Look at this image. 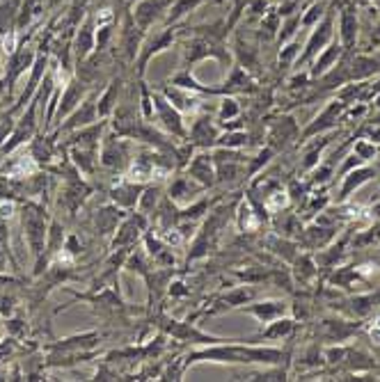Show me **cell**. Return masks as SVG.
<instances>
[{
	"mask_svg": "<svg viewBox=\"0 0 380 382\" xmlns=\"http://www.w3.org/2000/svg\"><path fill=\"white\" fill-rule=\"evenodd\" d=\"M321 14H323V5H314L312 10H309V14L305 16V19H302V23H305V25H312L316 19H321Z\"/></svg>",
	"mask_w": 380,
	"mask_h": 382,
	"instance_id": "cell-37",
	"label": "cell"
},
{
	"mask_svg": "<svg viewBox=\"0 0 380 382\" xmlns=\"http://www.w3.org/2000/svg\"><path fill=\"white\" fill-rule=\"evenodd\" d=\"M69 156H72L76 170H81L83 175L90 177L94 168H97L99 149L97 146H69Z\"/></svg>",
	"mask_w": 380,
	"mask_h": 382,
	"instance_id": "cell-12",
	"label": "cell"
},
{
	"mask_svg": "<svg viewBox=\"0 0 380 382\" xmlns=\"http://www.w3.org/2000/svg\"><path fill=\"white\" fill-rule=\"evenodd\" d=\"M374 215H378V218H380V204L374 206Z\"/></svg>",
	"mask_w": 380,
	"mask_h": 382,
	"instance_id": "cell-40",
	"label": "cell"
},
{
	"mask_svg": "<svg viewBox=\"0 0 380 382\" xmlns=\"http://www.w3.org/2000/svg\"><path fill=\"white\" fill-rule=\"evenodd\" d=\"M161 195H163L161 186H147L142 190L140 199H137V211L144 213V215H151L158 208V204H161Z\"/></svg>",
	"mask_w": 380,
	"mask_h": 382,
	"instance_id": "cell-19",
	"label": "cell"
},
{
	"mask_svg": "<svg viewBox=\"0 0 380 382\" xmlns=\"http://www.w3.org/2000/svg\"><path fill=\"white\" fill-rule=\"evenodd\" d=\"M240 311L252 314L259 323H271V320L284 316V311H287V302L284 300H264V302H257V305H243Z\"/></svg>",
	"mask_w": 380,
	"mask_h": 382,
	"instance_id": "cell-8",
	"label": "cell"
},
{
	"mask_svg": "<svg viewBox=\"0 0 380 382\" xmlns=\"http://www.w3.org/2000/svg\"><path fill=\"white\" fill-rule=\"evenodd\" d=\"M240 112V106L234 99H224L218 108V121H229V119H236Z\"/></svg>",
	"mask_w": 380,
	"mask_h": 382,
	"instance_id": "cell-31",
	"label": "cell"
},
{
	"mask_svg": "<svg viewBox=\"0 0 380 382\" xmlns=\"http://www.w3.org/2000/svg\"><path fill=\"white\" fill-rule=\"evenodd\" d=\"M55 137H48V135H37L30 144V158L39 165H48L50 161L55 158V144H53Z\"/></svg>",
	"mask_w": 380,
	"mask_h": 382,
	"instance_id": "cell-15",
	"label": "cell"
},
{
	"mask_svg": "<svg viewBox=\"0 0 380 382\" xmlns=\"http://www.w3.org/2000/svg\"><path fill=\"white\" fill-rule=\"evenodd\" d=\"M101 163L106 165L110 170H124L131 165V154H128V142L124 140L122 135L115 137H106V142H103V149H101Z\"/></svg>",
	"mask_w": 380,
	"mask_h": 382,
	"instance_id": "cell-4",
	"label": "cell"
},
{
	"mask_svg": "<svg viewBox=\"0 0 380 382\" xmlns=\"http://www.w3.org/2000/svg\"><path fill=\"white\" fill-rule=\"evenodd\" d=\"M380 295H355V298L351 300V314L353 316H367L374 311L376 307V300Z\"/></svg>",
	"mask_w": 380,
	"mask_h": 382,
	"instance_id": "cell-27",
	"label": "cell"
},
{
	"mask_svg": "<svg viewBox=\"0 0 380 382\" xmlns=\"http://www.w3.org/2000/svg\"><path fill=\"white\" fill-rule=\"evenodd\" d=\"M163 97H165L172 106H175L179 112H195V108H197V99H193L190 94H186L184 92V88H165L163 90Z\"/></svg>",
	"mask_w": 380,
	"mask_h": 382,
	"instance_id": "cell-18",
	"label": "cell"
},
{
	"mask_svg": "<svg viewBox=\"0 0 380 382\" xmlns=\"http://www.w3.org/2000/svg\"><path fill=\"white\" fill-rule=\"evenodd\" d=\"M126 218L124 211H122V206H106V208H101L99 215H97V229L103 233V236H110V233H115L117 231V224L122 222Z\"/></svg>",
	"mask_w": 380,
	"mask_h": 382,
	"instance_id": "cell-14",
	"label": "cell"
},
{
	"mask_svg": "<svg viewBox=\"0 0 380 382\" xmlns=\"http://www.w3.org/2000/svg\"><path fill=\"white\" fill-rule=\"evenodd\" d=\"M376 175V170L374 168H355V170H351L346 172L341 179H344V184H341V190H339V202H344V199H348V195L353 193V190H358L362 184H367V181Z\"/></svg>",
	"mask_w": 380,
	"mask_h": 382,
	"instance_id": "cell-13",
	"label": "cell"
},
{
	"mask_svg": "<svg viewBox=\"0 0 380 382\" xmlns=\"http://www.w3.org/2000/svg\"><path fill=\"white\" fill-rule=\"evenodd\" d=\"M83 94H85L83 83L81 85L79 83H69V88H67L65 97H62V103H60V108H57V121H60V124H62V117H67L69 112L81 106Z\"/></svg>",
	"mask_w": 380,
	"mask_h": 382,
	"instance_id": "cell-16",
	"label": "cell"
},
{
	"mask_svg": "<svg viewBox=\"0 0 380 382\" xmlns=\"http://www.w3.org/2000/svg\"><path fill=\"white\" fill-rule=\"evenodd\" d=\"M344 108H346V103L344 101H332L330 106H327L321 115L314 119V124L307 126L305 137H312L316 133H323V131H327V128H332L337 124V119H339V115L344 112Z\"/></svg>",
	"mask_w": 380,
	"mask_h": 382,
	"instance_id": "cell-10",
	"label": "cell"
},
{
	"mask_svg": "<svg viewBox=\"0 0 380 382\" xmlns=\"http://www.w3.org/2000/svg\"><path fill=\"white\" fill-rule=\"evenodd\" d=\"M376 39H380V28L376 30Z\"/></svg>",
	"mask_w": 380,
	"mask_h": 382,
	"instance_id": "cell-41",
	"label": "cell"
},
{
	"mask_svg": "<svg viewBox=\"0 0 380 382\" xmlns=\"http://www.w3.org/2000/svg\"><path fill=\"white\" fill-rule=\"evenodd\" d=\"M218 121H213L211 117H197L190 126V144L193 146H202V149H209V146H215V140H218Z\"/></svg>",
	"mask_w": 380,
	"mask_h": 382,
	"instance_id": "cell-7",
	"label": "cell"
},
{
	"mask_svg": "<svg viewBox=\"0 0 380 382\" xmlns=\"http://www.w3.org/2000/svg\"><path fill=\"white\" fill-rule=\"evenodd\" d=\"M325 355H327V362L334 364V362H341L344 357H346V350H344V348H330Z\"/></svg>",
	"mask_w": 380,
	"mask_h": 382,
	"instance_id": "cell-38",
	"label": "cell"
},
{
	"mask_svg": "<svg viewBox=\"0 0 380 382\" xmlns=\"http://www.w3.org/2000/svg\"><path fill=\"white\" fill-rule=\"evenodd\" d=\"M353 154L360 156L362 161L376 158V144H374V140H358V142H355V149H353Z\"/></svg>",
	"mask_w": 380,
	"mask_h": 382,
	"instance_id": "cell-33",
	"label": "cell"
},
{
	"mask_svg": "<svg viewBox=\"0 0 380 382\" xmlns=\"http://www.w3.org/2000/svg\"><path fill=\"white\" fill-rule=\"evenodd\" d=\"M323 325H325L327 341H344V339L353 334V329H358V325L353 327L348 323H344V320H325Z\"/></svg>",
	"mask_w": 380,
	"mask_h": 382,
	"instance_id": "cell-23",
	"label": "cell"
},
{
	"mask_svg": "<svg viewBox=\"0 0 380 382\" xmlns=\"http://www.w3.org/2000/svg\"><path fill=\"white\" fill-rule=\"evenodd\" d=\"M378 71V62L371 57H355V62H353V69H351V78H369Z\"/></svg>",
	"mask_w": 380,
	"mask_h": 382,
	"instance_id": "cell-29",
	"label": "cell"
},
{
	"mask_svg": "<svg viewBox=\"0 0 380 382\" xmlns=\"http://www.w3.org/2000/svg\"><path fill=\"white\" fill-rule=\"evenodd\" d=\"M271 247H275L273 252H275V254H280V257H284V259H289V261H291V259H296V252H293V245H291V243L289 240H273L271 243Z\"/></svg>",
	"mask_w": 380,
	"mask_h": 382,
	"instance_id": "cell-34",
	"label": "cell"
},
{
	"mask_svg": "<svg viewBox=\"0 0 380 382\" xmlns=\"http://www.w3.org/2000/svg\"><path fill=\"white\" fill-rule=\"evenodd\" d=\"M316 268H314V264H312V259L309 257H300L298 261H296V277L300 282H309L312 277H316Z\"/></svg>",
	"mask_w": 380,
	"mask_h": 382,
	"instance_id": "cell-30",
	"label": "cell"
},
{
	"mask_svg": "<svg viewBox=\"0 0 380 382\" xmlns=\"http://www.w3.org/2000/svg\"><path fill=\"white\" fill-rule=\"evenodd\" d=\"M282 360L280 348H252V346H238V343H211L209 348L193 350L186 357V364L195 362H220V364H269L275 367Z\"/></svg>",
	"mask_w": 380,
	"mask_h": 382,
	"instance_id": "cell-1",
	"label": "cell"
},
{
	"mask_svg": "<svg viewBox=\"0 0 380 382\" xmlns=\"http://www.w3.org/2000/svg\"><path fill=\"white\" fill-rule=\"evenodd\" d=\"M330 175H332V168L330 165H323L321 170L314 172V184H325V181L330 179Z\"/></svg>",
	"mask_w": 380,
	"mask_h": 382,
	"instance_id": "cell-36",
	"label": "cell"
},
{
	"mask_svg": "<svg viewBox=\"0 0 380 382\" xmlns=\"http://www.w3.org/2000/svg\"><path fill=\"white\" fill-rule=\"evenodd\" d=\"M247 144V135L243 131H227L218 135L215 146H224V149H240V146Z\"/></svg>",
	"mask_w": 380,
	"mask_h": 382,
	"instance_id": "cell-28",
	"label": "cell"
},
{
	"mask_svg": "<svg viewBox=\"0 0 380 382\" xmlns=\"http://www.w3.org/2000/svg\"><path fill=\"white\" fill-rule=\"evenodd\" d=\"M186 175L190 179H195L197 184H202L204 188L213 186L215 181V161H213V154H206V151H200L197 156L188 161L186 165Z\"/></svg>",
	"mask_w": 380,
	"mask_h": 382,
	"instance_id": "cell-5",
	"label": "cell"
},
{
	"mask_svg": "<svg viewBox=\"0 0 380 382\" xmlns=\"http://www.w3.org/2000/svg\"><path fill=\"white\" fill-rule=\"evenodd\" d=\"M170 295L172 298H184V295H188V286L184 282H170Z\"/></svg>",
	"mask_w": 380,
	"mask_h": 382,
	"instance_id": "cell-35",
	"label": "cell"
},
{
	"mask_svg": "<svg viewBox=\"0 0 380 382\" xmlns=\"http://www.w3.org/2000/svg\"><path fill=\"white\" fill-rule=\"evenodd\" d=\"M376 108H380V97L376 99Z\"/></svg>",
	"mask_w": 380,
	"mask_h": 382,
	"instance_id": "cell-42",
	"label": "cell"
},
{
	"mask_svg": "<svg viewBox=\"0 0 380 382\" xmlns=\"http://www.w3.org/2000/svg\"><path fill=\"white\" fill-rule=\"evenodd\" d=\"M330 34H332V21L327 19L321 28H318L312 37H309V41H307V48H305V53H302V62H307L309 57L312 55H316L318 50H323V46L327 44V41H330Z\"/></svg>",
	"mask_w": 380,
	"mask_h": 382,
	"instance_id": "cell-17",
	"label": "cell"
},
{
	"mask_svg": "<svg viewBox=\"0 0 380 382\" xmlns=\"http://www.w3.org/2000/svg\"><path fill=\"white\" fill-rule=\"evenodd\" d=\"M339 55H341V46L339 44H332L323 55H318L316 64L312 69V76H321V74L327 71V69H332V64L337 62V60H339Z\"/></svg>",
	"mask_w": 380,
	"mask_h": 382,
	"instance_id": "cell-25",
	"label": "cell"
},
{
	"mask_svg": "<svg viewBox=\"0 0 380 382\" xmlns=\"http://www.w3.org/2000/svg\"><path fill=\"white\" fill-rule=\"evenodd\" d=\"M21 222L25 229V240L32 250L34 257V275H41L46 268V236H48V224H46V208L34 202H25L21 211Z\"/></svg>",
	"mask_w": 380,
	"mask_h": 382,
	"instance_id": "cell-2",
	"label": "cell"
},
{
	"mask_svg": "<svg viewBox=\"0 0 380 382\" xmlns=\"http://www.w3.org/2000/svg\"><path fill=\"white\" fill-rule=\"evenodd\" d=\"M62 247H65V229L62 224L53 220L48 224V236H46V261L50 257H55Z\"/></svg>",
	"mask_w": 380,
	"mask_h": 382,
	"instance_id": "cell-21",
	"label": "cell"
},
{
	"mask_svg": "<svg viewBox=\"0 0 380 382\" xmlns=\"http://www.w3.org/2000/svg\"><path fill=\"white\" fill-rule=\"evenodd\" d=\"M255 298V289H247V286H238V289H234V291H229V293H224L222 298H220V302L218 305L224 309V307H243V305H247L250 300Z\"/></svg>",
	"mask_w": 380,
	"mask_h": 382,
	"instance_id": "cell-20",
	"label": "cell"
},
{
	"mask_svg": "<svg viewBox=\"0 0 380 382\" xmlns=\"http://www.w3.org/2000/svg\"><path fill=\"white\" fill-rule=\"evenodd\" d=\"M371 233H374V238H376V240H380V224H378V229H376V231L371 229Z\"/></svg>",
	"mask_w": 380,
	"mask_h": 382,
	"instance_id": "cell-39",
	"label": "cell"
},
{
	"mask_svg": "<svg viewBox=\"0 0 380 382\" xmlns=\"http://www.w3.org/2000/svg\"><path fill=\"white\" fill-rule=\"evenodd\" d=\"M202 190H204V186L197 184L195 179H190V177H177V179L170 181L168 197L175 204H184V202H188V199H193L195 195H200Z\"/></svg>",
	"mask_w": 380,
	"mask_h": 382,
	"instance_id": "cell-9",
	"label": "cell"
},
{
	"mask_svg": "<svg viewBox=\"0 0 380 382\" xmlns=\"http://www.w3.org/2000/svg\"><path fill=\"white\" fill-rule=\"evenodd\" d=\"M99 117V108H97V99L90 97L85 99L79 108H76L72 115H69V119L65 121V124L57 126V135L60 133H67V131H74V128H83V126H90L94 124Z\"/></svg>",
	"mask_w": 380,
	"mask_h": 382,
	"instance_id": "cell-6",
	"label": "cell"
},
{
	"mask_svg": "<svg viewBox=\"0 0 380 382\" xmlns=\"http://www.w3.org/2000/svg\"><path fill=\"white\" fill-rule=\"evenodd\" d=\"M117 85H119V83H112L110 88H108V92L103 94V97L99 99V103H97L99 117H101V119L110 117L112 112H115V108H117Z\"/></svg>",
	"mask_w": 380,
	"mask_h": 382,
	"instance_id": "cell-26",
	"label": "cell"
},
{
	"mask_svg": "<svg viewBox=\"0 0 380 382\" xmlns=\"http://www.w3.org/2000/svg\"><path fill=\"white\" fill-rule=\"evenodd\" d=\"M378 197H380V193H378Z\"/></svg>",
	"mask_w": 380,
	"mask_h": 382,
	"instance_id": "cell-43",
	"label": "cell"
},
{
	"mask_svg": "<svg viewBox=\"0 0 380 382\" xmlns=\"http://www.w3.org/2000/svg\"><path fill=\"white\" fill-rule=\"evenodd\" d=\"M19 188H21L19 181L0 177V199H14L16 195H19Z\"/></svg>",
	"mask_w": 380,
	"mask_h": 382,
	"instance_id": "cell-32",
	"label": "cell"
},
{
	"mask_svg": "<svg viewBox=\"0 0 380 382\" xmlns=\"http://www.w3.org/2000/svg\"><path fill=\"white\" fill-rule=\"evenodd\" d=\"M293 329V320L291 318H275L269 323V327L262 332V339H284L289 336Z\"/></svg>",
	"mask_w": 380,
	"mask_h": 382,
	"instance_id": "cell-24",
	"label": "cell"
},
{
	"mask_svg": "<svg viewBox=\"0 0 380 382\" xmlns=\"http://www.w3.org/2000/svg\"><path fill=\"white\" fill-rule=\"evenodd\" d=\"M355 37H358V19L353 10H346L341 14V44L351 48L355 44Z\"/></svg>",
	"mask_w": 380,
	"mask_h": 382,
	"instance_id": "cell-22",
	"label": "cell"
},
{
	"mask_svg": "<svg viewBox=\"0 0 380 382\" xmlns=\"http://www.w3.org/2000/svg\"><path fill=\"white\" fill-rule=\"evenodd\" d=\"M154 101V121L165 131L168 135H175L179 140H186L188 131L184 124V112H179L163 94H151Z\"/></svg>",
	"mask_w": 380,
	"mask_h": 382,
	"instance_id": "cell-3",
	"label": "cell"
},
{
	"mask_svg": "<svg viewBox=\"0 0 380 382\" xmlns=\"http://www.w3.org/2000/svg\"><path fill=\"white\" fill-rule=\"evenodd\" d=\"M142 186L135 184V181H126V184H117L115 188L110 190V197L112 202H115L117 206L126 208V211H131V208H135L137 199H140L142 195Z\"/></svg>",
	"mask_w": 380,
	"mask_h": 382,
	"instance_id": "cell-11",
	"label": "cell"
}]
</instances>
